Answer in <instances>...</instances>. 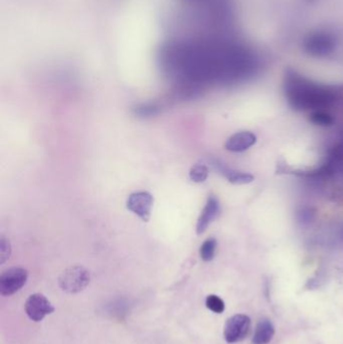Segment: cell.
I'll list each match as a JSON object with an SVG mask.
<instances>
[{
    "label": "cell",
    "mask_w": 343,
    "mask_h": 344,
    "mask_svg": "<svg viewBox=\"0 0 343 344\" xmlns=\"http://www.w3.org/2000/svg\"><path fill=\"white\" fill-rule=\"evenodd\" d=\"M10 254L11 247L9 241L2 236L0 239V264H4L9 259Z\"/></svg>",
    "instance_id": "9a60e30c"
},
{
    "label": "cell",
    "mask_w": 343,
    "mask_h": 344,
    "mask_svg": "<svg viewBox=\"0 0 343 344\" xmlns=\"http://www.w3.org/2000/svg\"><path fill=\"white\" fill-rule=\"evenodd\" d=\"M309 121L314 125H318L321 127H330L334 123L333 117L330 114L323 112L321 110L315 111L312 114H310Z\"/></svg>",
    "instance_id": "7c38bea8"
},
{
    "label": "cell",
    "mask_w": 343,
    "mask_h": 344,
    "mask_svg": "<svg viewBox=\"0 0 343 344\" xmlns=\"http://www.w3.org/2000/svg\"><path fill=\"white\" fill-rule=\"evenodd\" d=\"M285 95L293 109L314 110L330 106L335 99L332 90L290 72L285 79Z\"/></svg>",
    "instance_id": "6da1fadb"
},
{
    "label": "cell",
    "mask_w": 343,
    "mask_h": 344,
    "mask_svg": "<svg viewBox=\"0 0 343 344\" xmlns=\"http://www.w3.org/2000/svg\"><path fill=\"white\" fill-rule=\"evenodd\" d=\"M275 334V327L268 319L261 320L255 329L253 336V344H268Z\"/></svg>",
    "instance_id": "9c48e42d"
},
{
    "label": "cell",
    "mask_w": 343,
    "mask_h": 344,
    "mask_svg": "<svg viewBox=\"0 0 343 344\" xmlns=\"http://www.w3.org/2000/svg\"><path fill=\"white\" fill-rule=\"evenodd\" d=\"M205 305L207 307L218 314H221L225 311V302L217 295H210L205 300Z\"/></svg>",
    "instance_id": "5bb4252c"
},
{
    "label": "cell",
    "mask_w": 343,
    "mask_h": 344,
    "mask_svg": "<svg viewBox=\"0 0 343 344\" xmlns=\"http://www.w3.org/2000/svg\"><path fill=\"white\" fill-rule=\"evenodd\" d=\"M251 328V319L245 314H237L231 317L225 326L224 335L228 343H236L243 340Z\"/></svg>",
    "instance_id": "5b68a950"
},
{
    "label": "cell",
    "mask_w": 343,
    "mask_h": 344,
    "mask_svg": "<svg viewBox=\"0 0 343 344\" xmlns=\"http://www.w3.org/2000/svg\"><path fill=\"white\" fill-rule=\"evenodd\" d=\"M60 288L68 293H77L84 290L90 283V273L82 266L65 269L59 276Z\"/></svg>",
    "instance_id": "7a4b0ae2"
},
{
    "label": "cell",
    "mask_w": 343,
    "mask_h": 344,
    "mask_svg": "<svg viewBox=\"0 0 343 344\" xmlns=\"http://www.w3.org/2000/svg\"><path fill=\"white\" fill-rule=\"evenodd\" d=\"M257 141L254 133L243 131L234 134L226 142V149L231 152H243L252 147Z\"/></svg>",
    "instance_id": "ba28073f"
},
{
    "label": "cell",
    "mask_w": 343,
    "mask_h": 344,
    "mask_svg": "<svg viewBox=\"0 0 343 344\" xmlns=\"http://www.w3.org/2000/svg\"><path fill=\"white\" fill-rule=\"evenodd\" d=\"M54 311L51 303L42 294H33L25 302V312L27 316L35 322L41 321L46 315Z\"/></svg>",
    "instance_id": "8992f818"
},
{
    "label": "cell",
    "mask_w": 343,
    "mask_h": 344,
    "mask_svg": "<svg viewBox=\"0 0 343 344\" xmlns=\"http://www.w3.org/2000/svg\"><path fill=\"white\" fill-rule=\"evenodd\" d=\"M221 211L220 201L215 195H211L208 198L207 203H205L204 208L201 212L200 217L197 220L196 223V234L202 235L205 231H207L208 227L218 218Z\"/></svg>",
    "instance_id": "52a82bcc"
},
{
    "label": "cell",
    "mask_w": 343,
    "mask_h": 344,
    "mask_svg": "<svg viewBox=\"0 0 343 344\" xmlns=\"http://www.w3.org/2000/svg\"><path fill=\"white\" fill-rule=\"evenodd\" d=\"M28 273L20 267L10 268L0 276V294L10 296L19 291L26 283Z\"/></svg>",
    "instance_id": "3957f363"
},
{
    "label": "cell",
    "mask_w": 343,
    "mask_h": 344,
    "mask_svg": "<svg viewBox=\"0 0 343 344\" xmlns=\"http://www.w3.org/2000/svg\"><path fill=\"white\" fill-rule=\"evenodd\" d=\"M209 168L204 164H194L189 170V178L196 183H201L208 179Z\"/></svg>",
    "instance_id": "4fadbf2b"
},
{
    "label": "cell",
    "mask_w": 343,
    "mask_h": 344,
    "mask_svg": "<svg viewBox=\"0 0 343 344\" xmlns=\"http://www.w3.org/2000/svg\"><path fill=\"white\" fill-rule=\"evenodd\" d=\"M220 171L228 178V180L233 184H248L251 183L255 178L252 174L231 169L224 164H217Z\"/></svg>",
    "instance_id": "30bf717a"
},
{
    "label": "cell",
    "mask_w": 343,
    "mask_h": 344,
    "mask_svg": "<svg viewBox=\"0 0 343 344\" xmlns=\"http://www.w3.org/2000/svg\"><path fill=\"white\" fill-rule=\"evenodd\" d=\"M217 245L218 243L215 238H210L203 242L200 248V257L204 262H210L215 258Z\"/></svg>",
    "instance_id": "8fae6325"
},
{
    "label": "cell",
    "mask_w": 343,
    "mask_h": 344,
    "mask_svg": "<svg viewBox=\"0 0 343 344\" xmlns=\"http://www.w3.org/2000/svg\"><path fill=\"white\" fill-rule=\"evenodd\" d=\"M154 198L148 191H137L131 193L127 199V209L139 217L143 222H148L151 217Z\"/></svg>",
    "instance_id": "277c9868"
}]
</instances>
